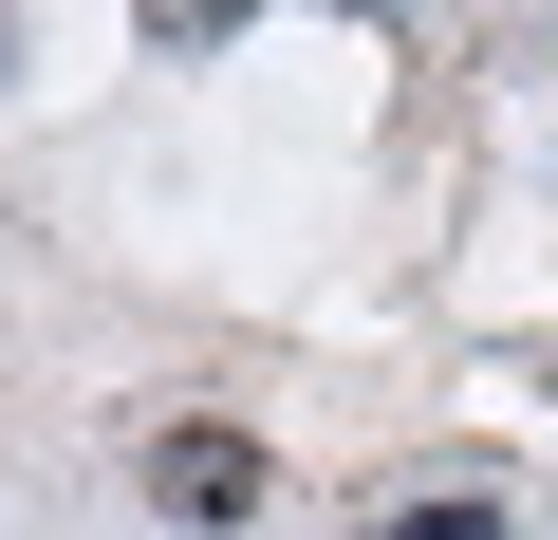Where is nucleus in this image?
Instances as JSON below:
<instances>
[{
  "label": "nucleus",
  "instance_id": "nucleus-1",
  "mask_svg": "<svg viewBox=\"0 0 558 540\" xmlns=\"http://www.w3.org/2000/svg\"><path fill=\"white\" fill-rule=\"evenodd\" d=\"M131 484H149V521H186V540H242V521H260V447H242L223 410L149 429V466H131Z\"/></svg>",
  "mask_w": 558,
  "mask_h": 540
},
{
  "label": "nucleus",
  "instance_id": "nucleus-2",
  "mask_svg": "<svg viewBox=\"0 0 558 540\" xmlns=\"http://www.w3.org/2000/svg\"><path fill=\"white\" fill-rule=\"evenodd\" d=\"M373 540H502V503H484V484H447V503H391Z\"/></svg>",
  "mask_w": 558,
  "mask_h": 540
}]
</instances>
